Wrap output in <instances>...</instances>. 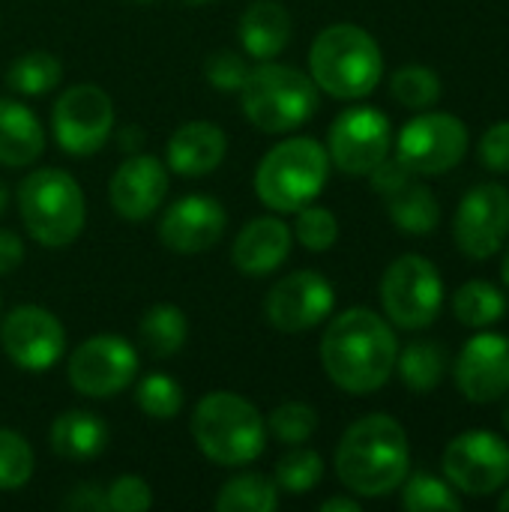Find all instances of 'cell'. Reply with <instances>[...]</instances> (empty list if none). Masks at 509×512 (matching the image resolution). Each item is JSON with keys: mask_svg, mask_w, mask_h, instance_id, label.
I'll return each mask as SVG.
<instances>
[{"mask_svg": "<svg viewBox=\"0 0 509 512\" xmlns=\"http://www.w3.org/2000/svg\"><path fill=\"white\" fill-rule=\"evenodd\" d=\"M30 477H33L30 444L12 429H0V492H15Z\"/></svg>", "mask_w": 509, "mask_h": 512, "instance_id": "cell-34", "label": "cell"}, {"mask_svg": "<svg viewBox=\"0 0 509 512\" xmlns=\"http://www.w3.org/2000/svg\"><path fill=\"white\" fill-rule=\"evenodd\" d=\"M444 474L465 495H492L509 483V444L492 432H465L444 450Z\"/></svg>", "mask_w": 509, "mask_h": 512, "instance_id": "cell-12", "label": "cell"}, {"mask_svg": "<svg viewBox=\"0 0 509 512\" xmlns=\"http://www.w3.org/2000/svg\"><path fill=\"white\" fill-rule=\"evenodd\" d=\"M228 138L225 132L210 120H192L183 123L168 138V165L180 177H207L216 171L225 159Z\"/></svg>", "mask_w": 509, "mask_h": 512, "instance_id": "cell-21", "label": "cell"}, {"mask_svg": "<svg viewBox=\"0 0 509 512\" xmlns=\"http://www.w3.org/2000/svg\"><path fill=\"white\" fill-rule=\"evenodd\" d=\"M498 507H501V510H504V512H509V489H507V492H504V498L498 501Z\"/></svg>", "mask_w": 509, "mask_h": 512, "instance_id": "cell-49", "label": "cell"}, {"mask_svg": "<svg viewBox=\"0 0 509 512\" xmlns=\"http://www.w3.org/2000/svg\"><path fill=\"white\" fill-rule=\"evenodd\" d=\"M480 159L489 171H509V120L489 126V132L480 141Z\"/></svg>", "mask_w": 509, "mask_h": 512, "instance_id": "cell-40", "label": "cell"}, {"mask_svg": "<svg viewBox=\"0 0 509 512\" xmlns=\"http://www.w3.org/2000/svg\"><path fill=\"white\" fill-rule=\"evenodd\" d=\"M204 75H207L210 87H216V90H240L246 75H249V66H246L243 54H237L231 48H222V51H213L207 57Z\"/></svg>", "mask_w": 509, "mask_h": 512, "instance_id": "cell-38", "label": "cell"}, {"mask_svg": "<svg viewBox=\"0 0 509 512\" xmlns=\"http://www.w3.org/2000/svg\"><path fill=\"white\" fill-rule=\"evenodd\" d=\"M387 207H390V219L396 222V228L405 234H414V237L432 234L441 222V207H438L432 189L417 180H411L396 195H390Z\"/></svg>", "mask_w": 509, "mask_h": 512, "instance_id": "cell-26", "label": "cell"}, {"mask_svg": "<svg viewBox=\"0 0 509 512\" xmlns=\"http://www.w3.org/2000/svg\"><path fill=\"white\" fill-rule=\"evenodd\" d=\"M24 261V243L15 231L0 228V276H9Z\"/></svg>", "mask_w": 509, "mask_h": 512, "instance_id": "cell-43", "label": "cell"}, {"mask_svg": "<svg viewBox=\"0 0 509 512\" xmlns=\"http://www.w3.org/2000/svg\"><path fill=\"white\" fill-rule=\"evenodd\" d=\"M330 174V153L315 138H288L276 144L255 171V192L276 213H297L312 204Z\"/></svg>", "mask_w": 509, "mask_h": 512, "instance_id": "cell-7", "label": "cell"}, {"mask_svg": "<svg viewBox=\"0 0 509 512\" xmlns=\"http://www.w3.org/2000/svg\"><path fill=\"white\" fill-rule=\"evenodd\" d=\"M192 435L198 450L222 468H243L255 462L267 444V426L258 408L228 390L207 393L195 405Z\"/></svg>", "mask_w": 509, "mask_h": 512, "instance_id": "cell-3", "label": "cell"}, {"mask_svg": "<svg viewBox=\"0 0 509 512\" xmlns=\"http://www.w3.org/2000/svg\"><path fill=\"white\" fill-rule=\"evenodd\" d=\"M132 3H153V0H132Z\"/></svg>", "mask_w": 509, "mask_h": 512, "instance_id": "cell-51", "label": "cell"}, {"mask_svg": "<svg viewBox=\"0 0 509 512\" xmlns=\"http://www.w3.org/2000/svg\"><path fill=\"white\" fill-rule=\"evenodd\" d=\"M393 96L414 111H426L441 99V78L429 66H402L390 78Z\"/></svg>", "mask_w": 509, "mask_h": 512, "instance_id": "cell-31", "label": "cell"}, {"mask_svg": "<svg viewBox=\"0 0 509 512\" xmlns=\"http://www.w3.org/2000/svg\"><path fill=\"white\" fill-rule=\"evenodd\" d=\"M63 78V66L48 51H27L6 69V84L21 96H42L54 90Z\"/></svg>", "mask_w": 509, "mask_h": 512, "instance_id": "cell-29", "label": "cell"}, {"mask_svg": "<svg viewBox=\"0 0 509 512\" xmlns=\"http://www.w3.org/2000/svg\"><path fill=\"white\" fill-rule=\"evenodd\" d=\"M51 450L69 462H90L108 447V426L90 411H63L51 423Z\"/></svg>", "mask_w": 509, "mask_h": 512, "instance_id": "cell-24", "label": "cell"}, {"mask_svg": "<svg viewBox=\"0 0 509 512\" xmlns=\"http://www.w3.org/2000/svg\"><path fill=\"white\" fill-rule=\"evenodd\" d=\"M219 512H273L279 507V486L264 474H240L216 495Z\"/></svg>", "mask_w": 509, "mask_h": 512, "instance_id": "cell-27", "label": "cell"}, {"mask_svg": "<svg viewBox=\"0 0 509 512\" xmlns=\"http://www.w3.org/2000/svg\"><path fill=\"white\" fill-rule=\"evenodd\" d=\"M399 345L390 324L369 309H348L321 339V363L336 387L354 396L381 390L396 369Z\"/></svg>", "mask_w": 509, "mask_h": 512, "instance_id": "cell-1", "label": "cell"}, {"mask_svg": "<svg viewBox=\"0 0 509 512\" xmlns=\"http://www.w3.org/2000/svg\"><path fill=\"white\" fill-rule=\"evenodd\" d=\"M240 42L249 57L273 60L291 42V15L279 0H255L240 15Z\"/></svg>", "mask_w": 509, "mask_h": 512, "instance_id": "cell-22", "label": "cell"}, {"mask_svg": "<svg viewBox=\"0 0 509 512\" xmlns=\"http://www.w3.org/2000/svg\"><path fill=\"white\" fill-rule=\"evenodd\" d=\"M324 477V462L315 450H291L276 465V486L288 495L312 492Z\"/></svg>", "mask_w": 509, "mask_h": 512, "instance_id": "cell-32", "label": "cell"}, {"mask_svg": "<svg viewBox=\"0 0 509 512\" xmlns=\"http://www.w3.org/2000/svg\"><path fill=\"white\" fill-rule=\"evenodd\" d=\"M501 276H504V282H507V288H509V249H507V258H504V267H501Z\"/></svg>", "mask_w": 509, "mask_h": 512, "instance_id": "cell-47", "label": "cell"}, {"mask_svg": "<svg viewBox=\"0 0 509 512\" xmlns=\"http://www.w3.org/2000/svg\"><path fill=\"white\" fill-rule=\"evenodd\" d=\"M135 402L153 420H174L183 411V390L168 375H147L135 390Z\"/></svg>", "mask_w": 509, "mask_h": 512, "instance_id": "cell-33", "label": "cell"}, {"mask_svg": "<svg viewBox=\"0 0 509 512\" xmlns=\"http://www.w3.org/2000/svg\"><path fill=\"white\" fill-rule=\"evenodd\" d=\"M390 120L378 108L357 105L342 111L330 126V159L351 177L369 174L390 153Z\"/></svg>", "mask_w": 509, "mask_h": 512, "instance_id": "cell-13", "label": "cell"}, {"mask_svg": "<svg viewBox=\"0 0 509 512\" xmlns=\"http://www.w3.org/2000/svg\"><path fill=\"white\" fill-rule=\"evenodd\" d=\"M45 150V129L36 114L15 102L0 99V165L24 168L33 165Z\"/></svg>", "mask_w": 509, "mask_h": 512, "instance_id": "cell-23", "label": "cell"}, {"mask_svg": "<svg viewBox=\"0 0 509 512\" xmlns=\"http://www.w3.org/2000/svg\"><path fill=\"white\" fill-rule=\"evenodd\" d=\"M168 195V168L150 153H132L123 159L108 183V198L117 216L126 222H144L159 210Z\"/></svg>", "mask_w": 509, "mask_h": 512, "instance_id": "cell-18", "label": "cell"}, {"mask_svg": "<svg viewBox=\"0 0 509 512\" xmlns=\"http://www.w3.org/2000/svg\"><path fill=\"white\" fill-rule=\"evenodd\" d=\"M63 507L75 512H105L108 510L105 489L96 486V483H81V486H75V489L63 498Z\"/></svg>", "mask_w": 509, "mask_h": 512, "instance_id": "cell-42", "label": "cell"}, {"mask_svg": "<svg viewBox=\"0 0 509 512\" xmlns=\"http://www.w3.org/2000/svg\"><path fill=\"white\" fill-rule=\"evenodd\" d=\"M333 303V285L321 273L297 270L270 288L264 300V315L282 333H303L318 327L333 312Z\"/></svg>", "mask_w": 509, "mask_h": 512, "instance_id": "cell-16", "label": "cell"}, {"mask_svg": "<svg viewBox=\"0 0 509 512\" xmlns=\"http://www.w3.org/2000/svg\"><path fill=\"white\" fill-rule=\"evenodd\" d=\"M468 150V129L459 117L426 111L405 123L396 144V159L411 174H441L462 162Z\"/></svg>", "mask_w": 509, "mask_h": 512, "instance_id": "cell-10", "label": "cell"}, {"mask_svg": "<svg viewBox=\"0 0 509 512\" xmlns=\"http://www.w3.org/2000/svg\"><path fill=\"white\" fill-rule=\"evenodd\" d=\"M411 450L405 429L387 414L357 420L339 441L336 474L360 498H384L408 477Z\"/></svg>", "mask_w": 509, "mask_h": 512, "instance_id": "cell-2", "label": "cell"}, {"mask_svg": "<svg viewBox=\"0 0 509 512\" xmlns=\"http://www.w3.org/2000/svg\"><path fill=\"white\" fill-rule=\"evenodd\" d=\"M456 246L474 261L492 258L509 237V189L501 183H483L471 189L456 213Z\"/></svg>", "mask_w": 509, "mask_h": 512, "instance_id": "cell-15", "label": "cell"}, {"mask_svg": "<svg viewBox=\"0 0 509 512\" xmlns=\"http://www.w3.org/2000/svg\"><path fill=\"white\" fill-rule=\"evenodd\" d=\"M312 81L336 99L369 96L381 75L384 57L372 33L357 24H333L321 30L309 51Z\"/></svg>", "mask_w": 509, "mask_h": 512, "instance_id": "cell-4", "label": "cell"}, {"mask_svg": "<svg viewBox=\"0 0 509 512\" xmlns=\"http://www.w3.org/2000/svg\"><path fill=\"white\" fill-rule=\"evenodd\" d=\"M69 384L87 399H111L138 375V354L120 336H90L69 357Z\"/></svg>", "mask_w": 509, "mask_h": 512, "instance_id": "cell-11", "label": "cell"}, {"mask_svg": "<svg viewBox=\"0 0 509 512\" xmlns=\"http://www.w3.org/2000/svg\"><path fill=\"white\" fill-rule=\"evenodd\" d=\"M381 303L396 327L402 330L429 327L444 303V282L438 267L423 255L396 258L381 279Z\"/></svg>", "mask_w": 509, "mask_h": 512, "instance_id": "cell-8", "label": "cell"}, {"mask_svg": "<svg viewBox=\"0 0 509 512\" xmlns=\"http://www.w3.org/2000/svg\"><path fill=\"white\" fill-rule=\"evenodd\" d=\"M18 213L27 234L48 249H63L84 231V192L63 168H39L18 183Z\"/></svg>", "mask_w": 509, "mask_h": 512, "instance_id": "cell-5", "label": "cell"}, {"mask_svg": "<svg viewBox=\"0 0 509 512\" xmlns=\"http://www.w3.org/2000/svg\"><path fill=\"white\" fill-rule=\"evenodd\" d=\"M240 93L249 123L270 135L303 126L318 108V84L312 75L273 60H261L249 69Z\"/></svg>", "mask_w": 509, "mask_h": 512, "instance_id": "cell-6", "label": "cell"}, {"mask_svg": "<svg viewBox=\"0 0 509 512\" xmlns=\"http://www.w3.org/2000/svg\"><path fill=\"white\" fill-rule=\"evenodd\" d=\"M138 336H141V345L147 348V354L165 360V357H174L183 351V345L189 339V321L177 306L159 303L144 312V318L138 324Z\"/></svg>", "mask_w": 509, "mask_h": 512, "instance_id": "cell-25", "label": "cell"}, {"mask_svg": "<svg viewBox=\"0 0 509 512\" xmlns=\"http://www.w3.org/2000/svg\"><path fill=\"white\" fill-rule=\"evenodd\" d=\"M267 426L276 441H282L288 447H300L318 429V414H315V408H309L303 402H285L267 417Z\"/></svg>", "mask_w": 509, "mask_h": 512, "instance_id": "cell-35", "label": "cell"}, {"mask_svg": "<svg viewBox=\"0 0 509 512\" xmlns=\"http://www.w3.org/2000/svg\"><path fill=\"white\" fill-rule=\"evenodd\" d=\"M321 510L324 512H360V504H357V501H351V498H330V501H324V504H321Z\"/></svg>", "mask_w": 509, "mask_h": 512, "instance_id": "cell-45", "label": "cell"}, {"mask_svg": "<svg viewBox=\"0 0 509 512\" xmlns=\"http://www.w3.org/2000/svg\"><path fill=\"white\" fill-rule=\"evenodd\" d=\"M369 177H372V189L378 192V195H384V198H390V195H396L402 186H408L411 180H414V174L399 162V159H381L372 171H369Z\"/></svg>", "mask_w": 509, "mask_h": 512, "instance_id": "cell-41", "label": "cell"}, {"mask_svg": "<svg viewBox=\"0 0 509 512\" xmlns=\"http://www.w3.org/2000/svg\"><path fill=\"white\" fill-rule=\"evenodd\" d=\"M105 501L111 512H144L153 507V492L141 477H117L105 489Z\"/></svg>", "mask_w": 509, "mask_h": 512, "instance_id": "cell-39", "label": "cell"}, {"mask_svg": "<svg viewBox=\"0 0 509 512\" xmlns=\"http://www.w3.org/2000/svg\"><path fill=\"white\" fill-rule=\"evenodd\" d=\"M396 363L405 387L414 393H432L447 372V354L438 342H411Z\"/></svg>", "mask_w": 509, "mask_h": 512, "instance_id": "cell-28", "label": "cell"}, {"mask_svg": "<svg viewBox=\"0 0 509 512\" xmlns=\"http://www.w3.org/2000/svg\"><path fill=\"white\" fill-rule=\"evenodd\" d=\"M3 354L24 372H48L66 348V333L57 315L42 306H18L0 327Z\"/></svg>", "mask_w": 509, "mask_h": 512, "instance_id": "cell-14", "label": "cell"}, {"mask_svg": "<svg viewBox=\"0 0 509 512\" xmlns=\"http://www.w3.org/2000/svg\"><path fill=\"white\" fill-rule=\"evenodd\" d=\"M6 204H9V192H6V186L0 183V216L6 213Z\"/></svg>", "mask_w": 509, "mask_h": 512, "instance_id": "cell-46", "label": "cell"}, {"mask_svg": "<svg viewBox=\"0 0 509 512\" xmlns=\"http://www.w3.org/2000/svg\"><path fill=\"white\" fill-rule=\"evenodd\" d=\"M183 3H189V6H198V3H207V0H183Z\"/></svg>", "mask_w": 509, "mask_h": 512, "instance_id": "cell-50", "label": "cell"}, {"mask_svg": "<svg viewBox=\"0 0 509 512\" xmlns=\"http://www.w3.org/2000/svg\"><path fill=\"white\" fill-rule=\"evenodd\" d=\"M402 504L411 512L462 510V501L453 495V489L432 474H414L402 489Z\"/></svg>", "mask_w": 509, "mask_h": 512, "instance_id": "cell-36", "label": "cell"}, {"mask_svg": "<svg viewBox=\"0 0 509 512\" xmlns=\"http://www.w3.org/2000/svg\"><path fill=\"white\" fill-rule=\"evenodd\" d=\"M225 225L228 213L216 198L186 195L165 210L159 222V240L177 255H201L222 240Z\"/></svg>", "mask_w": 509, "mask_h": 512, "instance_id": "cell-17", "label": "cell"}, {"mask_svg": "<svg viewBox=\"0 0 509 512\" xmlns=\"http://www.w3.org/2000/svg\"><path fill=\"white\" fill-rule=\"evenodd\" d=\"M453 312L465 327H489L507 315V297L492 282L474 279L456 291Z\"/></svg>", "mask_w": 509, "mask_h": 512, "instance_id": "cell-30", "label": "cell"}, {"mask_svg": "<svg viewBox=\"0 0 509 512\" xmlns=\"http://www.w3.org/2000/svg\"><path fill=\"white\" fill-rule=\"evenodd\" d=\"M501 420H504V426H507V432H509V399L504 402V411H501Z\"/></svg>", "mask_w": 509, "mask_h": 512, "instance_id": "cell-48", "label": "cell"}, {"mask_svg": "<svg viewBox=\"0 0 509 512\" xmlns=\"http://www.w3.org/2000/svg\"><path fill=\"white\" fill-rule=\"evenodd\" d=\"M291 252V228L276 216L252 219L234 240L231 261L243 276H267L285 264Z\"/></svg>", "mask_w": 509, "mask_h": 512, "instance_id": "cell-20", "label": "cell"}, {"mask_svg": "<svg viewBox=\"0 0 509 512\" xmlns=\"http://www.w3.org/2000/svg\"><path fill=\"white\" fill-rule=\"evenodd\" d=\"M294 237L309 249V252H327L339 240V222L327 207L306 204L297 210L294 222Z\"/></svg>", "mask_w": 509, "mask_h": 512, "instance_id": "cell-37", "label": "cell"}, {"mask_svg": "<svg viewBox=\"0 0 509 512\" xmlns=\"http://www.w3.org/2000/svg\"><path fill=\"white\" fill-rule=\"evenodd\" d=\"M456 384L477 405L498 402L509 393V339L501 333L474 336L456 360Z\"/></svg>", "mask_w": 509, "mask_h": 512, "instance_id": "cell-19", "label": "cell"}, {"mask_svg": "<svg viewBox=\"0 0 509 512\" xmlns=\"http://www.w3.org/2000/svg\"><path fill=\"white\" fill-rule=\"evenodd\" d=\"M141 129L138 126H126L123 132H120V147L126 150V153H138V144H141Z\"/></svg>", "mask_w": 509, "mask_h": 512, "instance_id": "cell-44", "label": "cell"}, {"mask_svg": "<svg viewBox=\"0 0 509 512\" xmlns=\"http://www.w3.org/2000/svg\"><path fill=\"white\" fill-rule=\"evenodd\" d=\"M51 129L63 153L78 159L93 156L114 129L111 96L96 84H72L54 102Z\"/></svg>", "mask_w": 509, "mask_h": 512, "instance_id": "cell-9", "label": "cell"}]
</instances>
